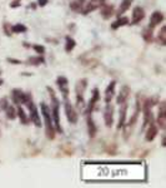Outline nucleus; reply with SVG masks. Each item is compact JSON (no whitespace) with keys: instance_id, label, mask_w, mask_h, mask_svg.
I'll list each match as a JSON object with an SVG mask.
<instances>
[{"instance_id":"1","label":"nucleus","mask_w":166,"mask_h":188,"mask_svg":"<svg viewBox=\"0 0 166 188\" xmlns=\"http://www.w3.org/2000/svg\"><path fill=\"white\" fill-rule=\"evenodd\" d=\"M49 94H50V97H51V110L50 113L53 114V124L55 125V128L59 133H62V128H61V125H60V114H59V101L55 96V92L53 88L50 87H46Z\"/></svg>"},{"instance_id":"2","label":"nucleus","mask_w":166,"mask_h":188,"mask_svg":"<svg viewBox=\"0 0 166 188\" xmlns=\"http://www.w3.org/2000/svg\"><path fill=\"white\" fill-rule=\"evenodd\" d=\"M40 109L45 120V134L46 138L49 139H54L55 137V128H54V124H53V118H51V113H50V108L49 105H46L45 103L40 104Z\"/></svg>"},{"instance_id":"3","label":"nucleus","mask_w":166,"mask_h":188,"mask_svg":"<svg viewBox=\"0 0 166 188\" xmlns=\"http://www.w3.org/2000/svg\"><path fill=\"white\" fill-rule=\"evenodd\" d=\"M56 84H57V87H59V89H60V92L62 94V98L68 99V97H69V82H68V78L64 77V75L57 77Z\"/></svg>"},{"instance_id":"4","label":"nucleus","mask_w":166,"mask_h":188,"mask_svg":"<svg viewBox=\"0 0 166 188\" xmlns=\"http://www.w3.org/2000/svg\"><path fill=\"white\" fill-rule=\"evenodd\" d=\"M28 109H29V112H30V120L35 124V127H41V119H40V115H39V110H38V108H36V105L34 104V102L32 103H30L29 105H28Z\"/></svg>"},{"instance_id":"5","label":"nucleus","mask_w":166,"mask_h":188,"mask_svg":"<svg viewBox=\"0 0 166 188\" xmlns=\"http://www.w3.org/2000/svg\"><path fill=\"white\" fill-rule=\"evenodd\" d=\"M65 114H66V118L70 123H76L78 122V112L75 110V108L73 107V104L68 101L65 99Z\"/></svg>"},{"instance_id":"6","label":"nucleus","mask_w":166,"mask_h":188,"mask_svg":"<svg viewBox=\"0 0 166 188\" xmlns=\"http://www.w3.org/2000/svg\"><path fill=\"white\" fill-rule=\"evenodd\" d=\"M104 120H105V125L108 128L113 127V123H114V107L110 103H106V107L104 109Z\"/></svg>"},{"instance_id":"7","label":"nucleus","mask_w":166,"mask_h":188,"mask_svg":"<svg viewBox=\"0 0 166 188\" xmlns=\"http://www.w3.org/2000/svg\"><path fill=\"white\" fill-rule=\"evenodd\" d=\"M157 125L161 129H165V127H166V103L165 102L160 103L159 115H157Z\"/></svg>"},{"instance_id":"8","label":"nucleus","mask_w":166,"mask_h":188,"mask_svg":"<svg viewBox=\"0 0 166 188\" xmlns=\"http://www.w3.org/2000/svg\"><path fill=\"white\" fill-rule=\"evenodd\" d=\"M99 101H100V94H99V89H97V88H94V89H92L91 99H90L89 105H87V108H86L87 113H91V112L94 110V108H95V105L99 103Z\"/></svg>"},{"instance_id":"9","label":"nucleus","mask_w":166,"mask_h":188,"mask_svg":"<svg viewBox=\"0 0 166 188\" xmlns=\"http://www.w3.org/2000/svg\"><path fill=\"white\" fill-rule=\"evenodd\" d=\"M162 21H164V14L161 11H154L151 14V18H150V25H149V28L154 29L155 26H157Z\"/></svg>"},{"instance_id":"10","label":"nucleus","mask_w":166,"mask_h":188,"mask_svg":"<svg viewBox=\"0 0 166 188\" xmlns=\"http://www.w3.org/2000/svg\"><path fill=\"white\" fill-rule=\"evenodd\" d=\"M145 18V11L141 7H136L132 11V20H131V24H138L140 23L143 19Z\"/></svg>"},{"instance_id":"11","label":"nucleus","mask_w":166,"mask_h":188,"mask_svg":"<svg viewBox=\"0 0 166 188\" xmlns=\"http://www.w3.org/2000/svg\"><path fill=\"white\" fill-rule=\"evenodd\" d=\"M129 97H130V87H127V85H124V87L121 88L120 93H119L117 98H116V102H117V104H122L124 102H126V101L129 99Z\"/></svg>"},{"instance_id":"12","label":"nucleus","mask_w":166,"mask_h":188,"mask_svg":"<svg viewBox=\"0 0 166 188\" xmlns=\"http://www.w3.org/2000/svg\"><path fill=\"white\" fill-rule=\"evenodd\" d=\"M115 85H116V82L113 80V82L109 83L108 88L105 89V97H104L105 103H110V102H111V99H113V97H114V94H115Z\"/></svg>"},{"instance_id":"13","label":"nucleus","mask_w":166,"mask_h":188,"mask_svg":"<svg viewBox=\"0 0 166 188\" xmlns=\"http://www.w3.org/2000/svg\"><path fill=\"white\" fill-rule=\"evenodd\" d=\"M157 125L154 123V122H151L150 124H149V129H147V132H146V136H145V139L147 141V142H152L154 139H155V137L157 136Z\"/></svg>"},{"instance_id":"14","label":"nucleus","mask_w":166,"mask_h":188,"mask_svg":"<svg viewBox=\"0 0 166 188\" xmlns=\"http://www.w3.org/2000/svg\"><path fill=\"white\" fill-rule=\"evenodd\" d=\"M87 133H89L90 138H94L97 133V128H96L95 122L91 118V113H89V115H87Z\"/></svg>"},{"instance_id":"15","label":"nucleus","mask_w":166,"mask_h":188,"mask_svg":"<svg viewBox=\"0 0 166 188\" xmlns=\"http://www.w3.org/2000/svg\"><path fill=\"white\" fill-rule=\"evenodd\" d=\"M86 87H87V80L86 79H80L76 83V87H75L76 97H84V92H85Z\"/></svg>"},{"instance_id":"16","label":"nucleus","mask_w":166,"mask_h":188,"mask_svg":"<svg viewBox=\"0 0 166 188\" xmlns=\"http://www.w3.org/2000/svg\"><path fill=\"white\" fill-rule=\"evenodd\" d=\"M11 99H13L14 104H16V105L21 104L23 99H24V93L20 89H13V92H11Z\"/></svg>"},{"instance_id":"17","label":"nucleus","mask_w":166,"mask_h":188,"mask_svg":"<svg viewBox=\"0 0 166 188\" xmlns=\"http://www.w3.org/2000/svg\"><path fill=\"white\" fill-rule=\"evenodd\" d=\"M126 110H127V104L126 102L122 103V107L120 109V118H119V123H117V129H121L125 124V120H126Z\"/></svg>"},{"instance_id":"18","label":"nucleus","mask_w":166,"mask_h":188,"mask_svg":"<svg viewBox=\"0 0 166 188\" xmlns=\"http://www.w3.org/2000/svg\"><path fill=\"white\" fill-rule=\"evenodd\" d=\"M101 16L104 18V19H109L111 15H113V11H114V8H113V5H108V4H103L101 7Z\"/></svg>"},{"instance_id":"19","label":"nucleus","mask_w":166,"mask_h":188,"mask_svg":"<svg viewBox=\"0 0 166 188\" xmlns=\"http://www.w3.org/2000/svg\"><path fill=\"white\" fill-rule=\"evenodd\" d=\"M126 24H129V18H126V16H121V18H119L115 23H113V24H111V29L116 30L117 28H121V26H124V25H126Z\"/></svg>"},{"instance_id":"20","label":"nucleus","mask_w":166,"mask_h":188,"mask_svg":"<svg viewBox=\"0 0 166 188\" xmlns=\"http://www.w3.org/2000/svg\"><path fill=\"white\" fill-rule=\"evenodd\" d=\"M45 61V59L40 55H35V56H30L29 59H28V64H30V65H40V64H43V63Z\"/></svg>"},{"instance_id":"21","label":"nucleus","mask_w":166,"mask_h":188,"mask_svg":"<svg viewBox=\"0 0 166 188\" xmlns=\"http://www.w3.org/2000/svg\"><path fill=\"white\" fill-rule=\"evenodd\" d=\"M131 4H132V0H122V3H121V5H120V9H119V16L120 15H122L125 11H127L129 10V8L131 7Z\"/></svg>"},{"instance_id":"22","label":"nucleus","mask_w":166,"mask_h":188,"mask_svg":"<svg viewBox=\"0 0 166 188\" xmlns=\"http://www.w3.org/2000/svg\"><path fill=\"white\" fill-rule=\"evenodd\" d=\"M84 4H85V0H74L73 3H70V9L74 11H79L83 9Z\"/></svg>"},{"instance_id":"23","label":"nucleus","mask_w":166,"mask_h":188,"mask_svg":"<svg viewBox=\"0 0 166 188\" xmlns=\"http://www.w3.org/2000/svg\"><path fill=\"white\" fill-rule=\"evenodd\" d=\"M65 40H66V43H65V51L70 53V51L75 48L76 43H75V40H74L73 38H70V37H66V38H65Z\"/></svg>"},{"instance_id":"24","label":"nucleus","mask_w":166,"mask_h":188,"mask_svg":"<svg viewBox=\"0 0 166 188\" xmlns=\"http://www.w3.org/2000/svg\"><path fill=\"white\" fill-rule=\"evenodd\" d=\"M16 115H19V118H20V122L23 123V124H28V117H26V113L24 112V109H23V107L19 104V107H18V109H16Z\"/></svg>"},{"instance_id":"25","label":"nucleus","mask_w":166,"mask_h":188,"mask_svg":"<svg viewBox=\"0 0 166 188\" xmlns=\"http://www.w3.org/2000/svg\"><path fill=\"white\" fill-rule=\"evenodd\" d=\"M157 42H159L160 44H162V45L166 44V26H165V25H162L160 33H159V35H157Z\"/></svg>"},{"instance_id":"26","label":"nucleus","mask_w":166,"mask_h":188,"mask_svg":"<svg viewBox=\"0 0 166 188\" xmlns=\"http://www.w3.org/2000/svg\"><path fill=\"white\" fill-rule=\"evenodd\" d=\"M28 30V28L24 25V24H15L11 26V31L13 33H16V34H20V33H25V31Z\"/></svg>"},{"instance_id":"27","label":"nucleus","mask_w":166,"mask_h":188,"mask_svg":"<svg viewBox=\"0 0 166 188\" xmlns=\"http://www.w3.org/2000/svg\"><path fill=\"white\" fill-rule=\"evenodd\" d=\"M5 112H6V117L9 119H15L16 118V109L13 105H8L5 108Z\"/></svg>"},{"instance_id":"28","label":"nucleus","mask_w":166,"mask_h":188,"mask_svg":"<svg viewBox=\"0 0 166 188\" xmlns=\"http://www.w3.org/2000/svg\"><path fill=\"white\" fill-rule=\"evenodd\" d=\"M143 37H144L145 42L150 43V42L152 40V29H150V28H146V29L144 30V33H143Z\"/></svg>"},{"instance_id":"29","label":"nucleus","mask_w":166,"mask_h":188,"mask_svg":"<svg viewBox=\"0 0 166 188\" xmlns=\"http://www.w3.org/2000/svg\"><path fill=\"white\" fill-rule=\"evenodd\" d=\"M32 48H34V50H35L38 54H40V55H43V54L45 53V48H44L43 45H34Z\"/></svg>"},{"instance_id":"30","label":"nucleus","mask_w":166,"mask_h":188,"mask_svg":"<svg viewBox=\"0 0 166 188\" xmlns=\"http://www.w3.org/2000/svg\"><path fill=\"white\" fill-rule=\"evenodd\" d=\"M8 105H9V103H8V98H2V99H0V108L5 110V108H6Z\"/></svg>"},{"instance_id":"31","label":"nucleus","mask_w":166,"mask_h":188,"mask_svg":"<svg viewBox=\"0 0 166 188\" xmlns=\"http://www.w3.org/2000/svg\"><path fill=\"white\" fill-rule=\"evenodd\" d=\"M4 31H5V35H11L13 31H11V26H9L8 23L4 24Z\"/></svg>"},{"instance_id":"32","label":"nucleus","mask_w":166,"mask_h":188,"mask_svg":"<svg viewBox=\"0 0 166 188\" xmlns=\"http://www.w3.org/2000/svg\"><path fill=\"white\" fill-rule=\"evenodd\" d=\"M49 3V0H38V5L39 7H45Z\"/></svg>"},{"instance_id":"33","label":"nucleus","mask_w":166,"mask_h":188,"mask_svg":"<svg viewBox=\"0 0 166 188\" xmlns=\"http://www.w3.org/2000/svg\"><path fill=\"white\" fill-rule=\"evenodd\" d=\"M10 7H11V8H16V7H20V0H15V2H13V3L10 4Z\"/></svg>"},{"instance_id":"34","label":"nucleus","mask_w":166,"mask_h":188,"mask_svg":"<svg viewBox=\"0 0 166 188\" xmlns=\"http://www.w3.org/2000/svg\"><path fill=\"white\" fill-rule=\"evenodd\" d=\"M8 61H13V64H20V60H16V59H11V58H8Z\"/></svg>"},{"instance_id":"35","label":"nucleus","mask_w":166,"mask_h":188,"mask_svg":"<svg viewBox=\"0 0 166 188\" xmlns=\"http://www.w3.org/2000/svg\"><path fill=\"white\" fill-rule=\"evenodd\" d=\"M2 84H3V80H2V79H0V85H2Z\"/></svg>"}]
</instances>
